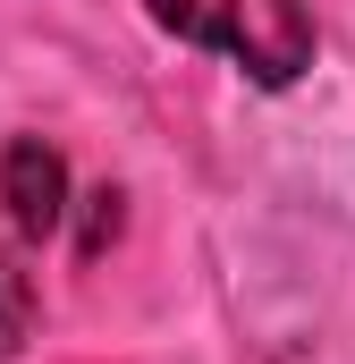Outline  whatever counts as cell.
<instances>
[{
	"mask_svg": "<svg viewBox=\"0 0 355 364\" xmlns=\"http://www.w3.org/2000/svg\"><path fill=\"white\" fill-rule=\"evenodd\" d=\"M153 26L195 43V51H220L237 60L254 85H296L313 68V9L305 0H144Z\"/></svg>",
	"mask_w": 355,
	"mask_h": 364,
	"instance_id": "6da1fadb",
	"label": "cell"
},
{
	"mask_svg": "<svg viewBox=\"0 0 355 364\" xmlns=\"http://www.w3.org/2000/svg\"><path fill=\"white\" fill-rule=\"evenodd\" d=\"M85 203H93V220H85V255H102V246L119 237V195L102 186V195H85Z\"/></svg>",
	"mask_w": 355,
	"mask_h": 364,
	"instance_id": "277c9868",
	"label": "cell"
},
{
	"mask_svg": "<svg viewBox=\"0 0 355 364\" xmlns=\"http://www.w3.org/2000/svg\"><path fill=\"white\" fill-rule=\"evenodd\" d=\"M0 203H9V229L26 246H43L60 220H68V161L43 144V136H17L0 153Z\"/></svg>",
	"mask_w": 355,
	"mask_h": 364,
	"instance_id": "7a4b0ae2",
	"label": "cell"
},
{
	"mask_svg": "<svg viewBox=\"0 0 355 364\" xmlns=\"http://www.w3.org/2000/svg\"><path fill=\"white\" fill-rule=\"evenodd\" d=\"M26 339H34V272H26L17 229H0V364L26 356Z\"/></svg>",
	"mask_w": 355,
	"mask_h": 364,
	"instance_id": "3957f363",
	"label": "cell"
}]
</instances>
